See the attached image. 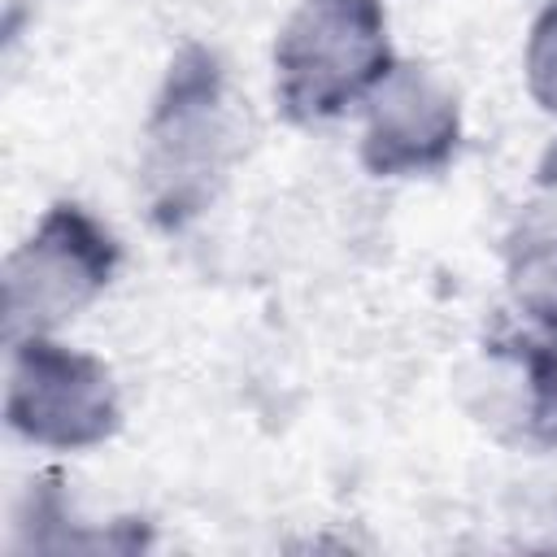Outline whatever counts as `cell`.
Segmentation results:
<instances>
[{"mask_svg": "<svg viewBox=\"0 0 557 557\" xmlns=\"http://www.w3.org/2000/svg\"><path fill=\"white\" fill-rule=\"evenodd\" d=\"M244 157V113L222 57L187 39L161 78L144 122L139 187L157 226L178 231L209 209Z\"/></svg>", "mask_w": 557, "mask_h": 557, "instance_id": "6da1fadb", "label": "cell"}, {"mask_svg": "<svg viewBox=\"0 0 557 557\" xmlns=\"http://www.w3.org/2000/svg\"><path fill=\"white\" fill-rule=\"evenodd\" d=\"M396 65L383 0H300L274 35V100L296 126L331 122Z\"/></svg>", "mask_w": 557, "mask_h": 557, "instance_id": "7a4b0ae2", "label": "cell"}, {"mask_svg": "<svg viewBox=\"0 0 557 557\" xmlns=\"http://www.w3.org/2000/svg\"><path fill=\"white\" fill-rule=\"evenodd\" d=\"M461 148L457 91L422 61H400L366 96L361 165L374 178L440 174Z\"/></svg>", "mask_w": 557, "mask_h": 557, "instance_id": "5b68a950", "label": "cell"}, {"mask_svg": "<svg viewBox=\"0 0 557 557\" xmlns=\"http://www.w3.org/2000/svg\"><path fill=\"white\" fill-rule=\"evenodd\" d=\"M117 265L122 244L91 209L74 200L48 205L30 235L4 257V344L22 335H57L109 292Z\"/></svg>", "mask_w": 557, "mask_h": 557, "instance_id": "3957f363", "label": "cell"}, {"mask_svg": "<svg viewBox=\"0 0 557 557\" xmlns=\"http://www.w3.org/2000/svg\"><path fill=\"white\" fill-rule=\"evenodd\" d=\"M505 292L535 326H557V200H535L505 235Z\"/></svg>", "mask_w": 557, "mask_h": 557, "instance_id": "8992f818", "label": "cell"}, {"mask_svg": "<svg viewBox=\"0 0 557 557\" xmlns=\"http://www.w3.org/2000/svg\"><path fill=\"white\" fill-rule=\"evenodd\" d=\"M4 422L17 440L48 453L100 448L122 426L113 370L57 335H22L9 344Z\"/></svg>", "mask_w": 557, "mask_h": 557, "instance_id": "277c9868", "label": "cell"}, {"mask_svg": "<svg viewBox=\"0 0 557 557\" xmlns=\"http://www.w3.org/2000/svg\"><path fill=\"white\" fill-rule=\"evenodd\" d=\"M522 78L531 100L557 117V0H548L531 30H527V48H522Z\"/></svg>", "mask_w": 557, "mask_h": 557, "instance_id": "ba28073f", "label": "cell"}, {"mask_svg": "<svg viewBox=\"0 0 557 557\" xmlns=\"http://www.w3.org/2000/svg\"><path fill=\"white\" fill-rule=\"evenodd\" d=\"M522 383H527V405L531 422L540 431L557 435V326H540L535 339H522Z\"/></svg>", "mask_w": 557, "mask_h": 557, "instance_id": "52a82bcc", "label": "cell"}]
</instances>
